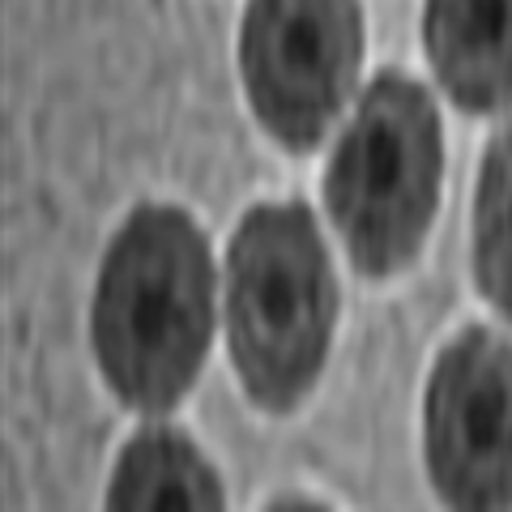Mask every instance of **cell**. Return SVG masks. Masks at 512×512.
Returning <instances> with one entry per match:
<instances>
[{"instance_id":"4","label":"cell","mask_w":512,"mask_h":512,"mask_svg":"<svg viewBox=\"0 0 512 512\" xmlns=\"http://www.w3.org/2000/svg\"><path fill=\"white\" fill-rule=\"evenodd\" d=\"M359 0H252L244 18L248 103L286 150H312L342 111L363 52Z\"/></svg>"},{"instance_id":"6","label":"cell","mask_w":512,"mask_h":512,"mask_svg":"<svg viewBox=\"0 0 512 512\" xmlns=\"http://www.w3.org/2000/svg\"><path fill=\"white\" fill-rule=\"evenodd\" d=\"M427 52L466 111L512 103V0H427Z\"/></svg>"},{"instance_id":"7","label":"cell","mask_w":512,"mask_h":512,"mask_svg":"<svg viewBox=\"0 0 512 512\" xmlns=\"http://www.w3.org/2000/svg\"><path fill=\"white\" fill-rule=\"evenodd\" d=\"M111 508H222V483L180 431L146 427L120 453Z\"/></svg>"},{"instance_id":"5","label":"cell","mask_w":512,"mask_h":512,"mask_svg":"<svg viewBox=\"0 0 512 512\" xmlns=\"http://www.w3.org/2000/svg\"><path fill=\"white\" fill-rule=\"evenodd\" d=\"M427 466L448 504H512V346L487 329L461 333L431 372Z\"/></svg>"},{"instance_id":"8","label":"cell","mask_w":512,"mask_h":512,"mask_svg":"<svg viewBox=\"0 0 512 512\" xmlns=\"http://www.w3.org/2000/svg\"><path fill=\"white\" fill-rule=\"evenodd\" d=\"M474 269L483 295L512 320V124L483 158L474 205Z\"/></svg>"},{"instance_id":"3","label":"cell","mask_w":512,"mask_h":512,"mask_svg":"<svg viewBox=\"0 0 512 512\" xmlns=\"http://www.w3.org/2000/svg\"><path fill=\"white\" fill-rule=\"evenodd\" d=\"M440 120L427 90L402 73L376 77L333 154L329 214L363 274L384 278L414 261L436 214Z\"/></svg>"},{"instance_id":"2","label":"cell","mask_w":512,"mask_h":512,"mask_svg":"<svg viewBox=\"0 0 512 512\" xmlns=\"http://www.w3.org/2000/svg\"><path fill=\"white\" fill-rule=\"evenodd\" d=\"M333 329V274L299 201L256 205L227 265L231 359L252 402L291 410L316 384Z\"/></svg>"},{"instance_id":"1","label":"cell","mask_w":512,"mask_h":512,"mask_svg":"<svg viewBox=\"0 0 512 512\" xmlns=\"http://www.w3.org/2000/svg\"><path fill=\"white\" fill-rule=\"evenodd\" d=\"M214 329V265L192 218L146 205L116 235L94 295V350L133 410H171L197 380Z\"/></svg>"}]
</instances>
